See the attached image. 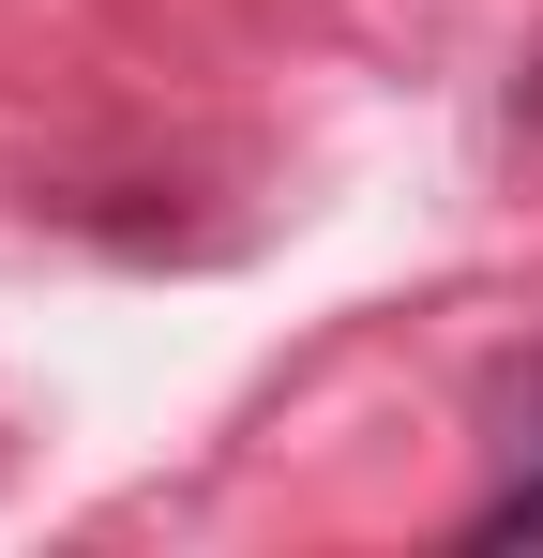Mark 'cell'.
<instances>
[{
    "mask_svg": "<svg viewBox=\"0 0 543 558\" xmlns=\"http://www.w3.org/2000/svg\"><path fill=\"white\" fill-rule=\"evenodd\" d=\"M468 544L483 558H514V544H543V363L498 392V483H483V513H468Z\"/></svg>",
    "mask_w": 543,
    "mask_h": 558,
    "instance_id": "cell-1",
    "label": "cell"
}]
</instances>
